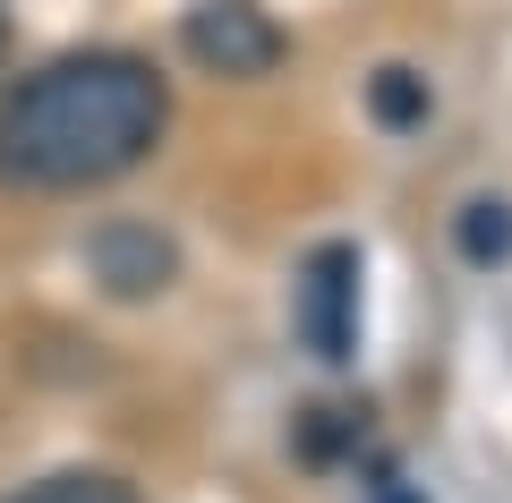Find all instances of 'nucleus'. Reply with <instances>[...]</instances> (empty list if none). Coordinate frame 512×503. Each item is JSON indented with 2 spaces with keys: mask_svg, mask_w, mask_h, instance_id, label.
<instances>
[{
  "mask_svg": "<svg viewBox=\"0 0 512 503\" xmlns=\"http://www.w3.org/2000/svg\"><path fill=\"white\" fill-rule=\"evenodd\" d=\"M9 503H137V486L103 478V469H60V478L26 486V495H9Z\"/></svg>",
  "mask_w": 512,
  "mask_h": 503,
  "instance_id": "nucleus-5",
  "label": "nucleus"
},
{
  "mask_svg": "<svg viewBox=\"0 0 512 503\" xmlns=\"http://www.w3.org/2000/svg\"><path fill=\"white\" fill-rule=\"evenodd\" d=\"M367 94H376V120H393V128L427 120V86H419V77H410V69H384V77H376V86H367Z\"/></svg>",
  "mask_w": 512,
  "mask_h": 503,
  "instance_id": "nucleus-7",
  "label": "nucleus"
},
{
  "mask_svg": "<svg viewBox=\"0 0 512 503\" xmlns=\"http://www.w3.org/2000/svg\"><path fill=\"white\" fill-rule=\"evenodd\" d=\"M171 94L137 52H69L52 69L18 77L0 103V180L18 188H94L146 162L163 137Z\"/></svg>",
  "mask_w": 512,
  "mask_h": 503,
  "instance_id": "nucleus-1",
  "label": "nucleus"
},
{
  "mask_svg": "<svg viewBox=\"0 0 512 503\" xmlns=\"http://www.w3.org/2000/svg\"><path fill=\"white\" fill-rule=\"evenodd\" d=\"M461 256H470V265L512 256V205H470V214H461Z\"/></svg>",
  "mask_w": 512,
  "mask_h": 503,
  "instance_id": "nucleus-6",
  "label": "nucleus"
},
{
  "mask_svg": "<svg viewBox=\"0 0 512 503\" xmlns=\"http://www.w3.org/2000/svg\"><path fill=\"white\" fill-rule=\"evenodd\" d=\"M299 342L316 359H350L359 342V248H316L299 273Z\"/></svg>",
  "mask_w": 512,
  "mask_h": 503,
  "instance_id": "nucleus-3",
  "label": "nucleus"
},
{
  "mask_svg": "<svg viewBox=\"0 0 512 503\" xmlns=\"http://www.w3.org/2000/svg\"><path fill=\"white\" fill-rule=\"evenodd\" d=\"M0 60H9V26H0Z\"/></svg>",
  "mask_w": 512,
  "mask_h": 503,
  "instance_id": "nucleus-8",
  "label": "nucleus"
},
{
  "mask_svg": "<svg viewBox=\"0 0 512 503\" xmlns=\"http://www.w3.org/2000/svg\"><path fill=\"white\" fill-rule=\"evenodd\" d=\"M94 273H103L120 299H146V290L171 282V239H154L146 222H111V231H94Z\"/></svg>",
  "mask_w": 512,
  "mask_h": 503,
  "instance_id": "nucleus-4",
  "label": "nucleus"
},
{
  "mask_svg": "<svg viewBox=\"0 0 512 503\" xmlns=\"http://www.w3.org/2000/svg\"><path fill=\"white\" fill-rule=\"evenodd\" d=\"M188 60L214 77H265L282 60V26L256 0H197L188 9Z\"/></svg>",
  "mask_w": 512,
  "mask_h": 503,
  "instance_id": "nucleus-2",
  "label": "nucleus"
}]
</instances>
